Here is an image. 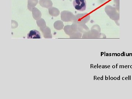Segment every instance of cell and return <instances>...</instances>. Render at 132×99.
Segmentation results:
<instances>
[{"label": "cell", "mask_w": 132, "mask_h": 99, "mask_svg": "<svg viewBox=\"0 0 132 99\" xmlns=\"http://www.w3.org/2000/svg\"><path fill=\"white\" fill-rule=\"evenodd\" d=\"M90 19V16L87 13L84 14H79L75 16V19L73 22L78 24H85Z\"/></svg>", "instance_id": "obj_1"}, {"label": "cell", "mask_w": 132, "mask_h": 99, "mask_svg": "<svg viewBox=\"0 0 132 99\" xmlns=\"http://www.w3.org/2000/svg\"><path fill=\"white\" fill-rule=\"evenodd\" d=\"M86 0H74L73 6L75 9L78 11H84L86 9Z\"/></svg>", "instance_id": "obj_2"}, {"label": "cell", "mask_w": 132, "mask_h": 99, "mask_svg": "<svg viewBox=\"0 0 132 99\" xmlns=\"http://www.w3.org/2000/svg\"><path fill=\"white\" fill-rule=\"evenodd\" d=\"M61 19L64 22H73L75 19V16L72 13L69 11H64L61 12Z\"/></svg>", "instance_id": "obj_3"}, {"label": "cell", "mask_w": 132, "mask_h": 99, "mask_svg": "<svg viewBox=\"0 0 132 99\" xmlns=\"http://www.w3.org/2000/svg\"><path fill=\"white\" fill-rule=\"evenodd\" d=\"M27 38L28 39H41L42 36L39 31L34 29L31 30L28 34Z\"/></svg>", "instance_id": "obj_4"}, {"label": "cell", "mask_w": 132, "mask_h": 99, "mask_svg": "<svg viewBox=\"0 0 132 99\" xmlns=\"http://www.w3.org/2000/svg\"><path fill=\"white\" fill-rule=\"evenodd\" d=\"M41 31L43 34V36L45 38H52V36L51 34V29L47 26L43 28H40Z\"/></svg>", "instance_id": "obj_5"}, {"label": "cell", "mask_w": 132, "mask_h": 99, "mask_svg": "<svg viewBox=\"0 0 132 99\" xmlns=\"http://www.w3.org/2000/svg\"><path fill=\"white\" fill-rule=\"evenodd\" d=\"M33 18L35 20H37L40 19L42 16V13L37 8L35 7L33 9L32 11Z\"/></svg>", "instance_id": "obj_6"}, {"label": "cell", "mask_w": 132, "mask_h": 99, "mask_svg": "<svg viewBox=\"0 0 132 99\" xmlns=\"http://www.w3.org/2000/svg\"><path fill=\"white\" fill-rule=\"evenodd\" d=\"M78 30L80 32L86 33L89 31V29L85 24H78Z\"/></svg>", "instance_id": "obj_7"}, {"label": "cell", "mask_w": 132, "mask_h": 99, "mask_svg": "<svg viewBox=\"0 0 132 99\" xmlns=\"http://www.w3.org/2000/svg\"><path fill=\"white\" fill-rule=\"evenodd\" d=\"M28 8L29 11H32L33 9L37 5L38 0H28Z\"/></svg>", "instance_id": "obj_8"}, {"label": "cell", "mask_w": 132, "mask_h": 99, "mask_svg": "<svg viewBox=\"0 0 132 99\" xmlns=\"http://www.w3.org/2000/svg\"><path fill=\"white\" fill-rule=\"evenodd\" d=\"M49 13L52 16H58L60 14V11L56 8L52 7L48 9Z\"/></svg>", "instance_id": "obj_9"}, {"label": "cell", "mask_w": 132, "mask_h": 99, "mask_svg": "<svg viewBox=\"0 0 132 99\" xmlns=\"http://www.w3.org/2000/svg\"><path fill=\"white\" fill-rule=\"evenodd\" d=\"M51 0H40L39 4L43 7L48 8L52 7L53 3H47L50 1Z\"/></svg>", "instance_id": "obj_10"}, {"label": "cell", "mask_w": 132, "mask_h": 99, "mask_svg": "<svg viewBox=\"0 0 132 99\" xmlns=\"http://www.w3.org/2000/svg\"><path fill=\"white\" fill-rule=\"evenodd\" d=\"M54 27L55 29L57 30H61L64 27V24L61 21H57L54 22Z\"/></svg>", "instance_id": "obj_11"}, {"label": "cell", "mask_w": 132, "mask_h": 99, "mask_svg": "<svg viewBox=\"0 0 132 99\" xmlns=\"http://www.w3.org/2000/svg\"><path fill=\"white\" fill-rule=\"evenodd\" d=\"M37 25L40 28H43L46 26V24L45 20L42 19H40L36 21Z\"/></svg>", "instance_id": "obj_12"}, {"label": "cell", "mask_w": 132, "mask_h": 99, "mask_svg": "<svg viewBox=\"0 0 132 99\" xmlns=\"http://www.w3.org/2000/svg\"><path fill=\"white\" fill-rule=\"evenodd\" d=\"M64 31L67 35L69 36L72 35L73 33L75 32L71 28V26L69 25L65 26L64 28Z\"/></svg>", "instance_id": "obj_13"}, {"label": "cell", "mask_w": 132, "mask_h": 99, "mask_svg": "<svg viewBox=\"0 0 132 99\" xmlns=\"http://www.w3.org/2000/svg\"><path fill=\"white\" fill-rule=\"evenodd\" d=\"M82 36L81 33L79 32H75L70 36V38H81Z\"/></svg>", "instance_id": "obj_14"}]
</instances>
